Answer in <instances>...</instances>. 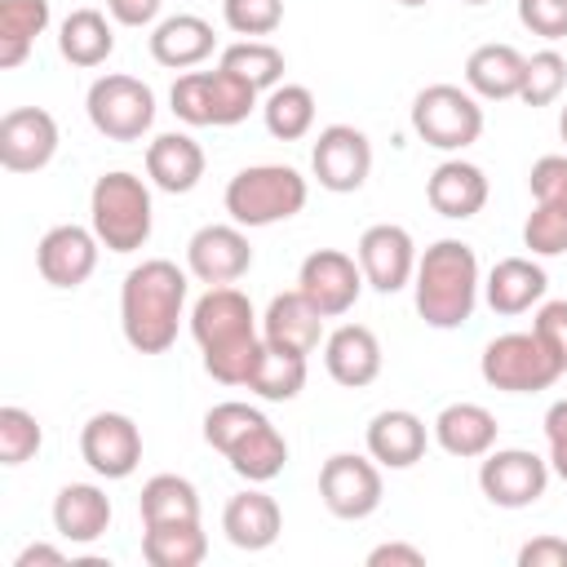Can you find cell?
I'll list each match as a JSON object with an SVG mask.
<instances>
[{"instance_id": "cell-1", "label": "cell", "mask_w": 567, "mask_h": 567, "mask_svg": "<svg viewBox=\"0 0 567 567\" xmlns=\"http://www.w3.org/2000/svg\"><path fill=\"white\" fill-rule=\"evenodd\" d=\"M190 337L204 350V372L221 385H248L266 346L252 301L235 284H217L190 306Z\"/></svg>"}, {"instance_id": "cell-2", "label": "cell", "mask_w": 567, "mask_h": 567, "mask_svg": "<svg viewBox=\"0 0 567 567\" xmlns=\"http://www.w3.org/2000/svg\"><path fill=\"white\" fill-rule=\"evenodd\" d=\"M186 270L168 257H151L124 275L120 288V328L137 354H164L177 341V323L186 310Z\"/></svg>"}, {"instance_id": "cell-3", "label": "cell", "mask_w": 567, "mask_h": 567, "mask_svg": "<svg viewBox=\"0 0 567 567\" xmlns=\"http://www.w3.org/2000/svg\"><path fill=\"white\" fill-rule=\"evenodd\" d=\"M412 301H416V315L439 332H452V328L470 323L474 301H478V257H474V248L465 239L430 244L416 257Z\"/></svg>"}, {"instance_id": "cell-4", "label": "cell", "mask_w": 567, "mask_h": 567, "mask_svg": "<svg viewBox=\"0 0 567 567\" xmlns=\"http://www.w3.org/2000/svg\"><path fill=\"white\" fill-rule=\"evenodd\" d=\"M89 226L106 252H137L155 226L146 182L137 173H124V168L102 173L89 190Z\"/></svg>"}, {"instance_id": "cell-5", "label": "cell", "mask_w": 567, "mask_h": 567, "mask_svg": "<svg viewBox=\"0 0 567 567\" xmlns=\"http://www.w3.org/2000/svg\"><path fill=\"white\" fill-rule=\"evenodd\" d=\"M306 177L292 164H248L226 182V213L235 226H275L306 208Z\"/></svg>"}, {"instance_id": "cell-6", "label": "cell", "mask_w": 567, "mask_h": 567, "mask_svg": "<svg viewBox=\"0 0 567 567\" xmlns=\"http://www.w3.org/2000/svg\"><path fill=\"white\" fill-rule=\"evenodd\" d=\"M173 115L190 128H230L239 120H248V111L257 106V89L248 80H239L235 71L217 66V71H186L173 80L168 89Z\"/></svg>"}, {"instance_id": "cell-7", "label": "cell", "mask_w": 567, "mask_h": 567, "mask_svg": "<svg viewBox=\"0 0 567 567\" xmlns=\"http://www.w3.org/2000/svg\"><path fill=\"white\" fill-rule=\"evenodd\" d=\"M478 372H483V381L492 390L536 394V390H549L563 377V363L554 359V350L536 332H505V337L483 346Z\"/></svg>"}, {"instance_id": "cell-8", "label": "cell", "mask_w": 567, "mask_h": 567, "mask_svg": "<svg viewBox=\"0 0 567 567\" xmlns=\"http://www.w3.org/2000/svg\"><path fill=\"white\" fill-rule=\"evenodd\" d=\"M84 111H89V124L106 142H142L155 124V93L137 75L111 71V75H97L89 84Z\"/></svg>"}, {"instance_id": "cell-9", "label": "cell", "mask_w": 567, "mask_h": 567, "mask_svg": "<svg viewBox=\"0 0 567 567\" xmlns=\"http://www.w3.org/2000/svg\"><path fill=\"white\" fill-rule=\"evenodd\" d=\"M412 128L434 151H465L483 133V106L461 84H430L412 97Z\"/></svg>"}, {"instance_id": "cell-10", "label": "cell", "mask_w": 567, "mask_h": 567, "mask_svg": "<svg viewBox=\"0 0 567 567\" xmlns=\"http://www.w3.org/2000/svg\"><path fill=\"white\" fill-rule=\"evenodd\" d=\"M319 496L332 518L359 523L381 505V465L359 452H332L319 470Z\"/></svg>"}, {"instance_id": "cell-11", "label": "cell", "mask_w": 567, "mask_h": 567, "mask_svg": "<svg viewBox=\"0 0 567 567\" xmlns=\"http://www.w3.org/2000/svg\"><path fill=\"white\" fill-rule=\"evenodd\" d=\"M478 487L501 509H527L549 487V461L527 447H492L478 465Z\"/></svg>"}, {"instance_id": "cell-12", "label": "cell", "mask_w": 567, "mask_h": 567, "mask_svg": "<svg viewBox=\"0 0 567 567\" xmlns=\"http://www.w3.org/2000/svg\"><path fill=\"white\" fill-rule=\"evenodd\" d=\"M310 173L332 195L359 190L368 182V173H372V142H368V133L354 128V124L319 128V137L310 146Z\"/></svg>"}, {"instance_id": "cell-13", "label": "cell", "mask_w": 567, "mask_h": 567, "mask_svg": "<svg viewBox=\"0 0 567 567\" xmlns=\"http://www.w3.org/2000/svg\"><path fill=\"white\" fill-rule=\"evenodd\" d=\"M363 270H359V257L341 252V248H315L301 270H297V288L306 292V301L323 315V319H341L354 310L359 292H363Z\"/></svg>"}, {"instance_id": "cell-14", "label": "cell", "mask_w": 567, "mask_h": 567, "mask_svg": "<svg viewBox=\"0 0 567 567\" xmlns=\"http://www.w3.org/2000/svg\"><path fill=\"white\" fill-rule=\"evenodd\" d=\"M80 456L97 478H128L142 465V430L124 412H93L80 430Z\"/></svg>"}, {"instance_id": "cell-15", "label": "cell", "mask_w": 567, "mask_h": 567, "mask_svg": "<svg viewBox=\"0 0 567 567\" xmlns=\"http://www.w3.org/2000/svg\"><path fill=\"white\" fill-rule=\"evenodd\" d=\"M97 248L102 239L93 235V226H75V221H62L53 230H44V239L35 244V270L49 288H80L93 270H97Z\"/></svg>"}, {"instance_id": "cell-16", "label": "cell", "mask_w": 567, "mask_h": 567, "mask_svg": "<svg viewBox=\"0 0 567 567\" xmlns=\"http://www.w3.org/2000/svg\"><path fill=\"white\" fill-rule=\"evenodd\" d=\"M354 257H359V270H363L368 288H377V292H385V297L399 292V288H408L412 275H416V244H412V235H408L403 226H394V221L368 226V230L359 235Z\"/></svg>"}, {"instance_id": "cell-17", "label": "cell", "mask_w": 567, "mask_h": 567, "mask_svg": "<svg viewBox=\"0 0 567 567\" xmlns=\"http://www.w3.org/2000/svg\"><path fill=\"white\" fill-rule=\"evenodd\" d=\"M186 270L208 288L244 279L252 270V244L244 226H221V221L199 226L186 244Z\"/></svg>"}, {"instance_id": "cell-18", "label": "cell", "mask_w": 567, "mask_h": 567, "mask_svg": "<svg viewBox=\"0 0 567 567\" xmlns=\"http://www.w3.org/2000/svg\"><path fill=\"white\" fill-rule=\"evenodd\" d=\"M58 155V120L44 106H13L0 120V164L9 173H40Z\"/></svg>"}, {"instance_id": "cell-19", "label": "cell", "mask_w": 567, "mask_h": 567, "mask_svg": "<svg viewBox=\"0 0 567 567\" xmlns=\"http://www.w3.org/2000/svg\"><path fill=\"white\" fill-rule=\"evenodd\" d=\"M323 368L337 385L363 390L381 377V341L363 323H341L323 337Z\"/></svg>"}, {"instance_id": "cell-20", "label": "cell", "mask_w": 567, "mask_h": 567, "mask_svg": "<svg viewBox=\"0 0 567 567\" xmlns=\"http://www.w3.org/2000/svg\"><path fill=\"white\" fill-rule=\"evenodd\" d=\"M221 532H226V540H230L235 549H248V554L270 549V545L279 540V532H284L279 501H275L270 492H261L257 483L244 487V492H235V496L226 501V509H221Z\"/></svg>"}, {"instance_id": "cell-21", "label": "cell", "mask_w": 567, "mask_h": 567, "mask_svg": "<svg viewBox=\"0 0 567 567\" xmlns=\"http://www.w3.org/2000/svg\"><path fill=\"white\" fill-rule=\"evenodd\" d=\"M363 443H368V456H372L377 465H385V470H408V465H416V461L425 456L430 430H425V421H421L416 412H408V408H385V412H377V416L368 421Z\"/></svg>"}, {"instance_id": "cell-22", "label": "cell", "mask_w": 567, "mask_h": 567, "mask_svg": "<svg viewBox=\"0 0 567 567\" xmlns=\"http://www.w3.org/2000/svg\"><path fill=\"white\" fill-rule=\"evenodd\" d=\"M425 199H430V208L439 217L470 221L487 204V173L478 164H470V159H443L425 182Z\"/></svg>"}, {"instance_id": "cell-23", "label": "cell", "mask_w": 567, "mask_h": 567, "mask_svg": "<svg viewBox=\"0 0 567 567\" xmlns=\"http://www.w3.org/2000/svg\"><path fill=\"white\" fill-rule=\"evenodd\" d=\"M434 443L447 452V456H461V461H483L492 447H496V416L483 408V403H447L439 416H434Z\"/></svg>"}, {"instance_id": "cell-24", "label": "cell", "mask_w": 567, "mask_h": 567, "mask_svg": "<svg viewBox=\"0 0 567 567\" xmlns=\"http://www.w3.org/2000/svg\"><path fill=\"white\" fill-rule=\"evenodd\" d=\"M53 527L71 545H93L111 527V496L97 483H66L53 496Z\"/></svg>"}, {"instance_id": "cell-25", "label": "cell", "mask_w": 567, "mask_h": 567, "mask_svg": "<svg viewBox=\"0 0 567 567\" xmlns=\"http://www.w3.org/2000/svg\"><path fill=\"white\" fill-rule=\"evenodd\" d=\"M261 337L279 350H297V354H310L319 341H323V315L306 301L301 288L292 292H279L270 297L266 315H261Z\"/></svg>"}, {"instance_id": "cell-26", "label": "cell", "mask_w": 567, "mask_h": 567, "mask_svg": "<svg viewBox=\"0 0 567 567\" xmlns=\"http://www.w3.org/2000/svg\"><path fill=\"white\" fill-rule=\"evenodd\" d=\"M523 71H527V58L514 44L492 40L465 58V89L483 102H509L523 89Z\"/></svg>"}, {"instance_id": "cell-27", "label": "cell", "mask_w": 567, "mask_h": 567, "mask_svg": "<svg viewBox=\"0 0 567 567\" xmlns=\"http://www.w3.org/2000/svg\"><path fill=\"white\" fill-rule=\"evenodd\" d=\"M545 288H549L545 266H536L532 257H501L487 270L483 297H487V306L496 315H523V310H532V306L545 301Z\"/></svg>"}, {"instance_id": "cell-28", "label": "cell", "mask_w": 567, "mask_h": 567, "mask_svg": "<svg viewBox=\"0 0 567 567\" xmlns=\"http://www.w3.org/2000/svg\"><path fill=\"white\" fill-rule=\"evenodd\" d=\"M213 49H217V35L199 13H173V18L155 22V31H151V58L168 71H190Z\"/></svg>"}, {"instance_id": "cell-29", "label": "cell", "mask_w": 567, "mask_h": 567, "mask_svg": "<svg viewBox=\"0 0 567 567\" xmlns=\"http://www.w3.org/2000/svg\"><path fill=\"white\" fill-rule=\"evenodd\" d=\"M146 177L168 195L195 190L204 177V146L190 133H159L146 146Z\"/></svg>"}, {"instance_id": "cell-30", "label": "cell", "mask_w": 567, "mask_h": 567, "mask_svg": "<svg viewBox=\"0 0 567 567\" xmlns=\"http://www.w3.org/2000/svg\"><path fill=\"white\" fill-rule=\"evenodd\" d=\"M221 456L230 461V470H235L244 483H270V478H279L284 465H288V439L275 430L270 416H261V421H257L248 434H239Z\"/></svg>"}, {"instance_id": "cell-31", "label": "cell", "mask_w": 567, "mask_h": 567, "mask_svg": "<svg viewBox=\"0 0 567 567\" xmlns=\"http://www.w3.org/2000/svg\"><path fill=\"white\" fill-rule=\"evenodd\" d=\"M58 49L71 66H102L115 53V31L106 22V13L97 9H71L58 27Z\"/></svg>"}, {"instance_id": "cell-32", "label": "cell", "mask_w": 567, "mask_h": 567, "mask_svg": "<svg viewBox=\"0 0 567 567\" xmlns=\"http://www.w3.org/2000/svg\"><path fill=\"white\" fill-rule=\"evenodd\" d=\"M137 514H142V527H155V523H195L199 518V492L182 474H155V478L142 483Z\"/></svg>"}, {"instance_id": "cell-33", "label": "cell", "mask_w": 567, "mask_h": 567, "mask_svg": "<svg viewBox=\"0 0 567 567\" xmlns=\"http://www.w3.org/2000/svg\"><path fill=\"white\" fill-rule=\"evenodd\" d=\"M49 0H0V66L13 71L27 62L31 44L49 27Z\"/></svg>"}, {"instance_id": "cell-34", "label": "cell", "mask_w": 567, "mask_h": 567, "mask_svg": "<svg viewBox=\"0 0 567 567\" xmlns=\"http://www.w3.org/2000/svg\"><path fill=\"white\" fill-rule=\"evenodd\" d=\"M208 554V536L195 523H155L142 532V558L151 567H199Z\"/></svg>"}, {"instance_id": "cell-35", "label": "cell", "mask_w": 567, "mask_h": 567, "mask_svg": "<svg viewBox=\"0 0 567 567\" xmlns=\"http://www.w3.org/2000/svg\"><path fill=\"white\" fill-rule=\"evenodd\" d=\"M248 390L266 403H288L306 390V354L297 350H279V346H261V359L248 377Z\"/></svg>"}, {"instance_id": "cell-36", "label": "cell", "mask_w": 567, "mask_h": 567, "mask_svg": "<svg viewBox=\"0 0 567 567\" xmlns=\"http://www.w3.org/2000/svg\"><path fill=\"white\" fill-rule=\"evenodd\" d=\"M266 133L279 142H301L315 128V93L306 84H275L261 102Z\"/></svg>"}, {"instance_id": "cell-37", "label": "cell", "mask_w": 567, "mask_h": 567, "mask_svg": "<svg viewBox=\"0 0 567 567\" xmlns=\"http://www.w3.org/2000/svg\"><path fill=\"white\" fill-rule=\"evenodd\" d=\"M221 66L235 71L239 80H248L257 93L261 89H275L284 80V53L270 44V40H239V44H226L221 49Z\"/></svg>"}, {"instance_id": "cell-38", "label": "cell", "mask_w": 567, "mask_h": 567, "mask_svg": "<svg viewBox=\"0 0 567 567\" xmlns=\"http://www.w3.org/2000/svg\"><path fill=\"white\" fill-rule=\"evenodd\" d=\"M40 443H44V430L27 408H18V403L0 408V465H9V470L27 465L40 452Z\"/></svg>"}, {"instance_id": "cell-39", "label": "cell", "mask_w": 567, "mask_h": 567, "mask_svg": "<svg viewBox=\"0 0 567 567\" xmlns=\"http://www.w3.org/2000/svg\"><path fill=\"white\" fill-rule=\"evenodd\" d=\"M563 89H567V58L554 53V49L532 53V58H527V71H523L518 102H523V106H549Z\"/></svg>"}, {"instance_id": "cell-40", "label": "cell", "mask_w": 567, "mask_h": 567, "mask_svg": "<svg viewBox=\"0 0 567 567\" xmlns=\"http://www.w3.org/2000/svg\"><path fill=\"white\" fill-rule=\"evenodd\" d=\"M221 18L235 35L244 40H261L275 35L284 22V0H221Z\"/></svg>"}, {"instance_id": "cell-41", "label": "cell", "mask_w": 567, "mask_h": 567, "mask_svg": "<svg viewBox=\"0 0 567 567\" xmlns=\"http://www.w3.org/2000/svg\"><path fill=\"white\" fill-rule=\"evenodd\" d=\"M523 244L536 257H558L567 252V208L558 204H536L523 221Z\"/></svg>"}, {"instance_id": "cell-42", "label": "cell", "mask_w": 567, "mask_h": 567, "mask_svg": "<svg viewBox=\"0 0 567 567\" xmlns=\"http://www.w3.org/2000/svg\"><path fill=\"white\" fill-rule=\"evenodd\" d=\"M266 412H257V408H248V403H217V408H208L204 412V443L213 447V452H226L239 434H248L257 421H261Z\"/></svg>"}, {"instance_id": "cell-43", "label": "cell", "mask_w": 567, "mask_h": 567, "mask_svg": "<svg viewBox=\"0 0 567 567\" xmlns=\"http://www.w3.org/2000/svg\"><path fill=\"white\" fill-rule=\"evenodd\" d=\"M527 186L536 204H558L567 208V155H540L527 173Z\"/></svg>"}, {"instance_id": "cell-44", "label": "cell", "mask_w": 567, "mask_h": 567, "mask_svg": "<svg viewBox=\"0 0 567 567\" xmlns=\"http://www.w3.org/2000/svg\"><path fill=\"white\" fill-rule=\"evenodd\" d=\"M518 22L540 40L567 35V0H518Z\"/></svg>"}, {"instance_id": "cell-45", "label": "cell", "mask_w": 567, "mask_h": 567, "mask_svg": "<svg viewBox=\"0 0 567 567\" xmlns=\"http://www.w3.org/2000/svg\"><path fill=\"white\" fill-rule=\"evenodd\" d=\"M532 332L554 350V359L567 372V301H540V310L532 319Z\"/></svg>"}, {"instance_id": "cell-46", "label": "cell", "mask_w": 567, "mask_h": 567, "mask_svg": "<svg viewBox=\"0 0 567 567\" xmlns=\"http://www.w3.org/2000/svg\"><path fill=\"white\" fill-rule=\"evenodd\" d=\"M545 443H549V470L567 483V399L549 403V412H545Z\"/></svg>"}, {"instance_id": "cell-47", "label": "cell", "mask_w": 567, "mask_h": 567, "mask_svg": "<svg viewBox=\"0 0 567 567\" xmlns=\"http://www.w3.org/2000/svg\"><path fill=\"white\" fill-rule=\"evenodd\" d=\"M518 567H567V540L563 536H532L518 549Z\"/></svg>"}, {"instance_id": "cell-48", "label": "cell", "mask_w": 567, "mask_h": 567, "mask_svg": "<svg viewBox=\"0 0 567 567\" xmlns=\"http://www.w3.org/2000/svg\"><path fill=\"white\" fill-rule=\"evenodd\" d=\"M368 567H425V549H416L408 540H385V545L368 549Z\"/></svg>"}, {"instance_id": "cell-49", "label": "cell", "mask_w": 567, "mask_h": 567, "mask_svg": "<svg viewBox=\"0 0 567 567\" xmlns=\"http://www.w3.org/2000/svg\"><path fill=\"white\" fill-rule=\"evenodd\" d=\"M159 4L164 0H106V13L120 27H151L159 18Z\"/></svg>"}, {"instance_id": "cell-50", "label": "cell", "mask_w": 567, "mask_h": 567, "mask_svg": "<svg viewBox=\"0 0 567 567\" xmlns=\"http://www.w3.org/2000/svg\"><path fill=\"white\" fill-rule=\"evenodd\" d=\"M62 563H66V554H62L58 545H44V540L27 545V549L13 558V567H62Z\"/></svg>"}, {"instance_id": "cell-51", "label": "cell", "mask_w": 567, "mask_h": 567, "mask_svg": "<svg viewBox=\"0 0 567 567\" xmlns=\"http://www.w3.org/2000/svg\"><path fill=\"white\" fill-rule=\"evenodd\" d=\"M558 133H563V142H567V106H563V115H558Z\"/></svg>"}, {"instance_id": "cell-52", "label": "cell", "mask_w": 567, "mask_h": 567, "mask_svg": "<svg viewBox=\"0 0 567 567\" xmlns=\"http://www.w3.org/2000/svg\"><path fill=\"white\" fill-rule=\"evenodd\" d=\"M394 4H403V9H421V4H430V0H394Z\"/></svg>"}, {"instance_id": "cell-53", "label": "cell", "mask_w": 567, "mask_h": 567, "mask_svg": "<svg viewBox=\"0 0 567 567\" xmlns=\"http://www.w3.org/2000/svg\"><path fill=\"white\" fill-rule=\"evenodd\" d=\"M461 4H487V0H461Z\"/></svg>"}]
</instances>
